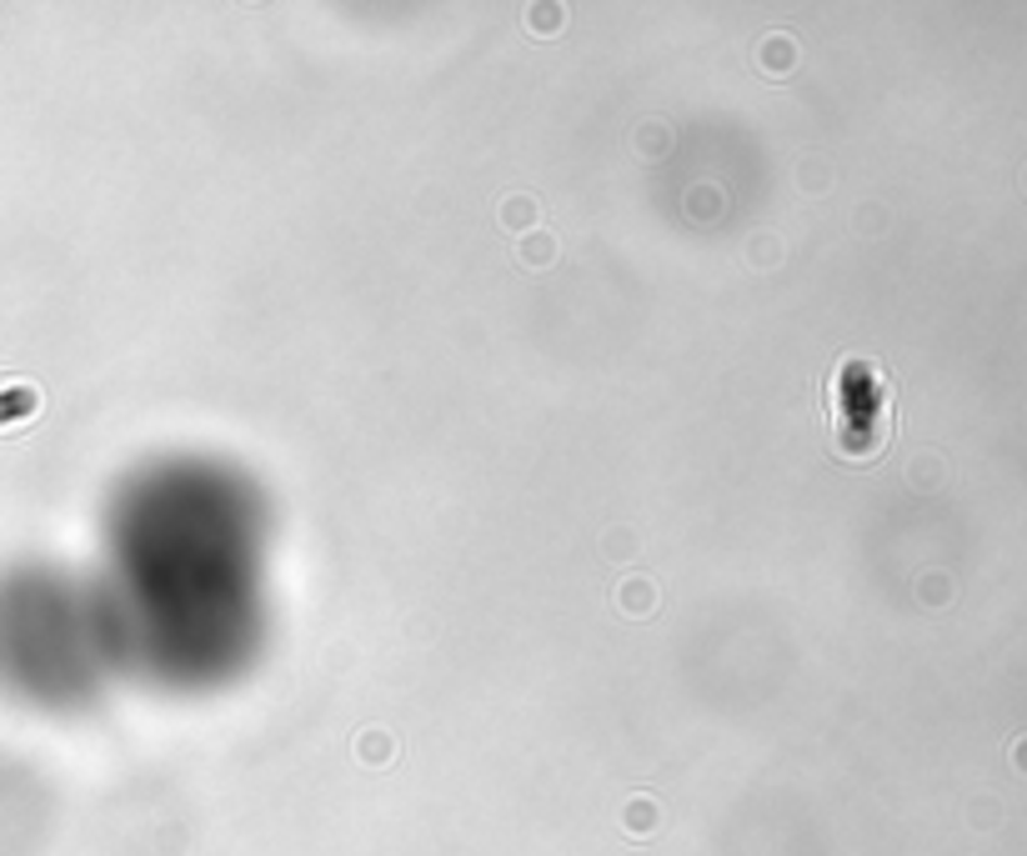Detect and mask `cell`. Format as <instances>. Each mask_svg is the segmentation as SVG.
I'll use <instances>...</instances> for the list:
<instances>
[{"instance_id": "obj_1", "label": "cell", "mask_w": 1027, "mask_h": 856, "mask_svg": "<svg viewBox=\"0 0 1027 856\" xmlns=\"http://www.w3.org/2000/svg\"><path fill=\"white\" fill-rule=\"evenodd\" d=\"M40 406V396H36V386H11V391H0V431L5 426H21L30 411Z\"/></svg>"}]
</instances>
